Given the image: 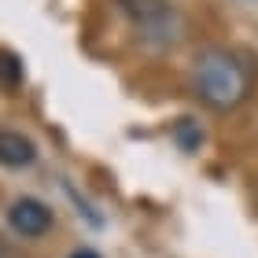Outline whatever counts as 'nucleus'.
<instances>
[{
  "mask_svg": "<svg viewBox=\"0 0 258 258\" xmlns=\"http://www.w3.org/2000/svg\"><path fill=\"white\" fill-rule=\"evenodd\" d=\"M254 74L243 55L229 48H203L192 63V92L210 111H232L251 96Z\"/></svg>",
  "mask_w": 258,
  "mask_h": 258,
  "instance_id": "f257e3e1",
  "label": "nucleus"
},
{
  "mask_svg": "<svg viewBox=\"0 0 258 258\" xmlns=\"http://www.w3.org/2000/svg\"><path fill=\"white\" fill-rule=\"evenodd\" d=\"M8 225L22 240H41L44 232L55 225V214H52V207L44 203V199H37V196H19L15 203L8 207Z\"/></svg>",
  "mask_w": 258,
  "mask_h": 258,
  "instance_id": "f03ea898",
  "label": "nucleus"
},
{
  "mask_svg": "<svg viewBox=\"0 0 258 258\" xmlns=\"http://www.w3.org/2000/svg\"><path fill=\"white\" fill-rule=\"evenodd\" d=\"M37 162V144L22 129H0V166L8 170H30Z\"/></svg>",
  "mask_w": 258,
  "mask_h": 258,
  "instance_id": "7ed1b4c3",
  "label": "nucleus"
},
{
  "mask_svg": "<svg viewBox=\"0 0 258 258\" xmlns=\"http://www.w3.org/2000/svg\"><path fill=\"white\" fill-rule=\"evenodd\" d=\"M173 133H177V140H181V148H184V151H196L199 144H203V133H199V129L192 125V118H181Z\"/></svg>",
  "mask_w": 258,
  "mask_h": 258,
  "instance_id": "20e7f679",
  "label": "nucleus"
},
{
  "mask_svg": "<svg viewBox=\"0 0 258 258\" xmlns=\"http://www.w3.org/2000/svg\"><path fill=\"white\" fill-rule=\"evenodd\" d=\"M70 258H100V254H96V251H92V247H78V251H74V254H70Z\"/></svg>",
  "mask_w": 258,
  "mask_h": 258,
  "instance_id": "39448f33",
  "label": "nucleus"
}]
</instances>
